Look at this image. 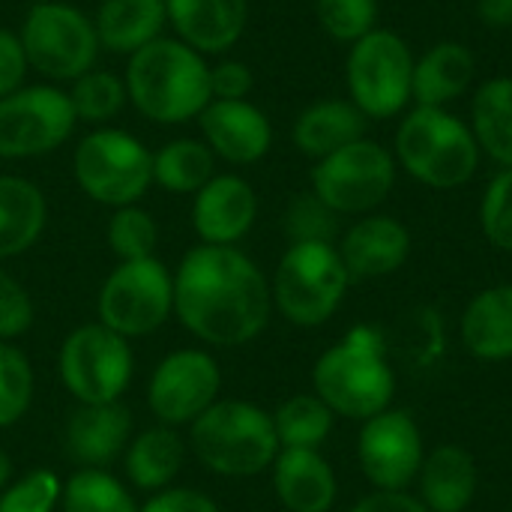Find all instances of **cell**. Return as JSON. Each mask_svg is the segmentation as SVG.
<instances>
[{
	"label": "cell",
	"mask_w": 512,
	"mask_h": 512,
	"mask_svg": "<svg viewBox=\"0 0 512 512\" xmlns=\"http://www.w3.org/2000/svg\"><path fill=\"white\" fill-rule=\"evenodd\" d=\"M174 312V273L153 255L120 261L99 291V324L123 339L150 336Z\"/></svg>",
	"instance_id": "7c38bea8"
},
{
	"label": "cell",
	"mask_w": 512,
	"mask_h": 512,
	"mask_svg": "<svg viewBox=\"0 0 512 512\" xmlns=\"http://www.w3.org/2000/svg\"><path fill=\"white\" fill-rule=\"evenodd\" d=\"M9 474H12V462H9V456L0 450V489H6V483H9Z\"/></svg>",
	"instance_id": "bcb514c9"
},
{
	"label": "cell",
	"mask_w": 512,
	"mask_h": 512,
	"mask_svg": "<svg viewBox=\"0 0 512 512\" xmlns=\"http://www.w3.org/2000/svg\"><path fill=\"white\" fill-rule=\"evenodd\" d=\"M333 420L336 414L315 393L291 396L273 414L279 447L282 450H318L333 432Z\"/></svg>",
	"instance_id": "4dcf8cb0"
},
{
	"label": "cell",
	"mask_w": 512,
	"mask_h": 512,
	"mask_svg": "<svg viewBox=\"0 0 512 512\" xmlns=\"http://www.w3.org/2000/svg\"><path fill=\"white\" fill-rule=\"evenodd\" d=\"M126 477L141 492H162L180 474L186 447L171 426H153L135 435L126 447Z\"/></svg>",
	"instance_id": "83f0119b"
},
{
	"label": "cell",
	"mask_w": 512,
	"mask_h": 512,
	"mask_svg": "<svg viewBox=\"0 0 512 512\" xmlns=\"http://www.w3.org/2000/svg\"><path fill=\"white\" fill-rule=\"evenodd\" d=\"M273 291L261 267L237 246L189 249L174 273V312L207 345L237 348L270 321Z\"/></svg>",
	"instance_id": "6da1fadb"
},
{
	"label": "cell",
	"mask_w": 512,
	"mask_h": 512,
	"mask_svg": "<svg viewBox=\"0 0 512 512\" xmlns=\"http://www.w3.org/2000/svg\"><path fill=\"white\" fill-rule=\"evenodd\" d=\"M141 512H222L213 498L195 489H162L141 507Z\"/></svg>",
	"instance_id": "7bdbcfd3"
},
{
	"label": "cell",
	"mask_w": 512,
	"mask_h": 512,
	"mask_svg": "<svg viewBox=\"0 0 512 512\" xmlns=\"http://www.w3.org/2000/svg\"><path fill=\"white\" fill-rule=\"evenodd\" d=\"M348 512H429V510H426V504H423L420 498H414V495H408V492H384V489H378V492L366 495L363 501H357V504H354Z\"/></svg>",
	"instance_id": "ee69618b"
},
{
	"label": "cell",
	"mask_w": 512,
	"mask_h": 512,
	"mask_svg": "<svg viewBox=\"0 0 512 512\" xmlns=\"http://www.w3.org/2000/svg\"><path fill=\"white\" fill-rule=\"evenodd\" d=\"M342 264L354 279H384L411 255V234L393 216H366L339 243Z\"/></svg>",
	"instance_id": "d6986e66"
},
{
	"label": "cell",
	"mask_w": 512,
	"mask_h": 512,
	"mask_svg": "<svg viewBox=\"0 0 512 512\" xmlns=\"http://www.w3.org/2000/svg\"><path fill=\"white\" fill-rule=\"evenodd\" d=\"M132 369L135 360L129 342L105 324L75 327L63 339L57 357L60 381L78 405L120 402L132 381Z\"/></svg>",
	"instance_id": "30bf717a"
},
{
	"label": "cell",
	"mask_w": 512,
	"mask_h": 512,
	"mask_svg": "<svg viewBox=\"0 0 512 512\" xmlns=\"http://www.w3.org/2000/svg\"><path fill=\"white\" fill-rule=\"evenodd\" d=\"M351 276L333 243H291L273 276V303L297 327H321L345 300Z\"/></svg>",
	"instance_id": "ba28073f"
},
{
	"label": "cell",
	"mask_w": 512,
	"mask_h": 512,
	"mask_svg": "<svg viewBox=\"0 0 512 512\" xmlns=\"http://www.w3.org/2000/svg\"><path fill=\"white\" fill-rule=\"evenodd\" d=\"M33 3H36V0H33Z\"/></svg>",
	"instance_id": "7dc6e473"
},
{
	"label": "cell",
	"mask_w": 512,
	"mask_h": 512,
	"mask_svg": "<svg viewBox=\"0 0 512 512\" xmlns=\"http://www.w3.org/2000/svg\"><path fill=\"white\" fill-rule=\"evenodd\" d=\"M420 501L429 512H465L477 495V465L465 447H435L420 468Z\"/></svg>",
	"instance_id": "d4e9b609"
},
{
	"label": "cell",
	"mask_w": 512,
	"mask_h": 512,
	"mask_svg": "<svg viewBox=\"0 0 512 512\" xmlns=\"http://www.w3.org/2000/svg\"><path fill=\"white\" fill-rule=\"evenodd\" d=\"M27 57L15 30L0 27V99L27 84Z\"/></svg>",
	"instance_id": "b9f144b4"
},
{
	"label": "cell",
	"mask_w": 512,
	"mask_h": 512,
	"mask_svg": "<svg viewBox=\"0 0 512 512\" xmlns=\"http://www.w3.org/2000/svg\"><path fill=\"white\" fill-rule=\"evenodd\" d=\"M48 222L42 189L18 174H0V261L33 249Z\"/></svg>",
	"instance_id": "484cf974"
},
{
	"label": "cell",
	"mask_w": 512,
	"mask_h": 512,
	"mask_svg": "<svg viewBox=\"0 0 512 512\" xmlns=\"http://www.w3.org/2000/svg\"><path fill=\"white\" fill-rule=\"evenodd\" d=\"M198 129L213 156L231 165H255L273 147V123L249 99H213L198 114Z\"/></svg>",
	"instance_id": "2e32d148"
},
{
	"label": "cell",
	"mask_w": 512,
	"mask_h": 512,
	"mask_svg": "<svg viewBox=\"0 0 512 512\" xmlns=\"http://www.w3.org/2000/svg\"><path fill=\"white\" fill-rule=\"evenodd\" d=\"M315 15L330 39L354 45L375 30L378 0H315Z\"/></svg>",
	"instance_id": "d590c367"
},
{
	"label": "cell",
	"mask_w": 512,
	"mask_h": 512,
	"mask_svg": "<svg viewBox=\"0 0 512 512\" xmlns=\"http://www.w3.org/2000/svg\"><path fill=\"white\" fill-rule=\"evenodd\" d=\"M63 512H141L135 507L132 495L99 468L75 471L60 492Z\"/></svg>",
	"instance_id": "d6a6232c"
},
{
	"label": "cell",
	"mask_w": 512,
	"mask_h": 512,
	"mask_svg": "<svg viewBox=\"0 0 512 512\" xmlns=\"http://www.w3.org/2000/svg\"><path fill=\"white\" fill-rule=\"evenodd\" d=\"M273 489L288 512H330L336 504V474L318 450H279Z\"/></svg>",
	"instance_id": "44dd1931"
},
{
	"label": "cell",
	"mask_w": 512,
	"mask_h": 512,
	"mask_svg": "<svg viewBox=\"0 0 512 512\" xmlns=\"http://www.w3.org/2000/svg\"><path fill=\"white\" fill-rule=\"evenodd\" d=\"M66 93H69L78 123H90L93 129L111 126V120L129 102L123 75H117L111 69H96V66L90 72H84L81 78H75Z\"/></svg>",
	"instance_id": "1f68e13d"
},
{
	"label": "cell",
	"mask_w": 512,
	"mask_h": 512,
	"mask_svg": "<svg viewBox=\"0 0 512 512\" xmlns=\"http://www.w3.org/2000/svg\"><path fill=\"white\" fill-rule=\"evenodd\" d=\"M255 87V75L243 60H219L210 66V96L213 99H249Z\"/></svg>",
	"instance_id": "60d3db41"
},
{
	"label": "cell",
	"mask_w": 512,
	"mask_h": 512,
	"mask_svg": "<svg viewBox=\"0 0 512 512\" xmlns=\"http://www.w3.org/2000/svg\"><path fill=\"white\" fill-rule=\"evenodd\" d=\"M480 225L492 246L512 252V168H504L483 192Z\"/></svg>",
	"instance_id": "74e56055"
},
{
	"label": "cell",
	"mask_w": 512,
	"mask_h": 512,
	"mask_svg": "<svg viewBox=\"0 0 512 512\" xmlns=\"http://www.w3.org/2000/svg\"><path fill=\"white\" fill-rule=\"evenodd\" d=\"M63 483L51 471H30L0 495V512H54Z\"/></svg>",
	"instance_id": "f35d334b"
},
{
	"label": "cell",
	"mask_w": 512,
	"mask_h": 512,
	"mask_svg": "<svg viewBox=\"0 0 512 512\" xmlns=\"http://www.w3.org/2000/svg\"><path fill=\"white\" fill-rule=\"evenodd\" d=\"M219 363L198 348L168 354L150 375L147 405L159 426H192L210 405L219 402Z\"/></svg>",
	"instance_id": "5bb4252c"
},
{
	"label": "cell",
	"mask_w": 512,
	"mask_h": 512,
	"mask_svg": "<svg viewBox=\"0 0 512 512\" xmlns=\"http://www.w3.org/2000/svg\"><path fill=\"white\" fill-rule=\"evenodd\" d=\"M93 24L102 51L132 57L138 48L162 36L168 9L165 0H102Z\"/></svg>",
	"instance_id": "603a6c76"
},
{
	"label": "cell",
	"mask_w": 512,
	"mask_h": 512,
	"mask_svg": "<svg viewBox=\"0 0 512 512\" xmlns=\"http://www.w3.org/2000/svg\"><path fill=\"white\" fill-rule=\"evenodd\" d=\"M471 132L483 153L512 168V78L486 81L471 102Z\"/></svg>",
	"instance_id": "f1b7e54d"
},
{
	"label": "cell",
	"mask_w": 512,
	"mask_h": 512,
	"mask_svg": "<svg viewBox=\"0 0 512 512\" xmlns=\"http://www.w3.org/2000/svg\"><path fill=\"white\" fill-rule=\"evenodd\" d=\"M165 9L174 36L204 57L228 54L249 24V0H165Z\"/></svg>",
	"instance_id": "ac0fdd59"
},
{
	"label": "cell",
	"mask_w": 512,
	"mask_h": 512,
	"mask_svg": "<svg viewBox=\"0 0 512 512\" xmlns=\"http://www.w3.org/2000/svg\"><path fill=\"white\" fill-rule=\"evenodd\" d=\"M105 237H108V249L120 261H141V258H153L159 243V228L144 207L129 204L111 213Z\"/></svg>",
	"instance_id": "836d02e7"
},
{
	"label": "cell",
	"mask_w": 512,
	"mask_h": 512,
	"mask_svg": "<svg viewBox=\"0 0 512 512\" xmlns=\"http://www.w3.org/2000/svg\"><path fill=\"white\" fill-rule=\"evenodd\" d=\"M357 459L366 480L384 492H405L423 468V435L408 411H381L360 429Z\"/></svg>",
	"instance_id": "9a60e30c"
},
{
	"label": "cell",
	"mask_w": 512,
	"mask_h": 512,
	"mask_svg": "<svg viewBox=\"0 0 512 512\" xmlns=\"http://www.w3.org/2000/svg\"><path fill=\"white\" fill-rule=\"evenodd\" d=\"M78 126L60 84H24L0 99V159H36L60 150Z\"/></svg>",
	"instance_id": "4fadbf2b"
},
{
	"label": "cell",
	"mask_w": 512,
	"mask_h": 512,
	"mask_svg": "<svg viewBox=\"0 0 512 512\" xmlns=\"http://www.w3.org/2000/svg\"><path fill=\"white\" fill-rule=\"evenodd\" d=\"M33 402V366L27 354L0 342V429L15 426Z\"/></svg>",
	"instance_id": "e575fe53"
},
{
	"label": "cell",
	"mask_w": 512,
	"mask_h": 512,
	"mask_svg": "<svg viewBox=\"0 0 512 512\" xmlns=\"http://www.w3.org/2000/svg\"><path fill=\"white\" fill-rule=\"evenodd\" d=\"M18 39L30 72L48 84H72L96 66L102 51L93 18L63 0H36L18 27Z\"/></svg>",
	"instance_id": "8992f818"
},
{
	"label": "cell",
	"mask_w": 512,
	"mask_h": 512,
	"mask_svg": "<svg viewBox=\"0 0 512 512\" xmlns=\"http://www.w3.org/2000/svg\"><path fill=\"white\" fill-rule=\"evenodd\" d=\"M477 15L486 27L507 30L512 27V0H477Z\"/></svg>",
	"instance_id": "f6af8a7d"
},
{
	"label": "cell",
	"mask_w": 512,
	"mask_h": 512,
	"mask_svg": "<svg viewBox=\"0 0 512 512\" xmlns=\"http://www.w3.org/2000/svg\"><path fill=\"white\" fill-rule=\"evenodd\" d=\"M285 234L291 243H333L339 234V213H333L315 192L291 198L285 210Z\"/></svg>",
	"instance_id": "8d00e7d4"
},
{
	"label": "cell",
	"mask_w": 512,
	"mask_h": 512,
	"mask_svg": "<svg viewBox=\"0 0 512 512\" xmlns=\"http://www.w3.org/2000/svg\"><path fill=\"white\" fill-rule=\"evenodd\" d=\"M315 396L339 417L369 420L390 408L396 375L384 342L372 327H354L339 345L324 351L312 369Z\"/></svg>",
	"instance_id": "3957f363"
},
{
	"label": "cell",
	"mask_w": 512,
	"mask_h": 512,
	"mask_svg": "<svg viewBox=\"0 0 512 512\" xmlns=\"http://www.w3.org/2000/svg\"><path fill=\"white\" fill-rule=\"evenodd\" d=\"M72 174L78 189L102 207H129L153 186V153L120 126H96L75 144Z\"/></svg>",
	"instance_id": "52a82bcc"
},
{
	"label": "cell",
	"mask_w": 512,
	"mask_h": 512,
	"mask_svg": "<svg viewBox=\"0 0 512 512\" xmlns=\"http://www.w3.org/2000/svg\"><path fill=\"white\" fill-rule=\"evenodd\" d=\"M345 81L351 102L369 120H390L411 102L414 54L399 33L375 27L351 45Z\"/></svg>",
	"instance_id": "9c48e42d"
},
{
	"label": "cell",
	"mask_w": 512,
	"mask_h": 512,
	"mask_svg": "<svg viewBox=\"0 0 512 512\" xmlns=\"http://www.w3.org/2000/svg\"><path fill=\"white\" fill-rule=\"evenodd\" d=\"M396 186V159L378 141L360 138L312 168V192L339 216L372 213Z\"/></svg>",
	"instance_id": "8fae6325"
},
{
	"label": "cell",
	"mask_w": 512,
	"mask_h": 512,
	"mask_svg": "<svg viewBox=\"0 0 512 512\" xmlns=\"http://www.w3.org/2000/svg\"><path fill=\"white\" fill-rule=\"evenodd\" d=\"M216 177V156L201 138H174L153 153V183L171 195H195Z\"/></svg>",
	"instance_id": "f546056e"
},
{
	"label": "cell",
	"mask_w": 512,
	"mask_h": 512,
	"mask_svg": "<svg viewBox=\"0 0 512 512\" xmlns=\"http://www.w3.org/2000/svg\"><path fill=\"white\" fill-rule=\"evenodd\" d=\"M399 165L432 189H456L477 174L480 144L465 120L447 108L417 105L396 132Z\"/></svg>",
	"instance_id": "5b68a950"
},
{
	"label": "cell",
	"mask_w": 512,
	"mask_h": 512,
	"mask_svg": "<svg viewBox=\"0 0 512 512\" xmlns=\"http://www.w3.org/2000/svg\"><path fill=\"white\" fill-rule=\"evenodd\" d=\"M477 72V60L468 45L447 39L432 45L420 60H414V90L411 99L423 108H444L468 93Z\"/></svg>",
	"instance_id": "cb8c5ba5"
},
{
	"label": "cell",
	"mask_w": 512,
	"mask_h": 512,
	"mask_svg": "<svg viewBox=\"0 0 512 512\" xmlns=\"http://www.w3.org/2000/svg\"><path fill=\"white\" fill-rule=\"evenodd\" d=\"M132 441V414L120 402L78 405L66 426V450L81 468L105 471Z\"/></svg>",
	"instance_id": "ffe728a7"
},
{
	"label": "cell",
	"mask_w": 512,
	"mask_h": 512,
	"mask_svg": "<svg viewBox=\"0 0 512 512\" xmlns=\"http://www.w3.org/2000/svg\"><path fill=\"white\" fill-rule=\"evenodd\" d=\"M369 117L351 99H321L303 108L294 120V147L309 159H324L360 138H366Z\"/></svg>",
	"instance_id": "7402d4cb"
},
{
	"label": "cell",
	"mask_w": 512,
	"mask_h": 512,
	"mask_svg": "<svg viewBox=\"0 0 512 512\" xmlns=\"http://www.w3.org/2000/svg\"><path fill=\"white\" fill-rule=\"evenodd\" d=\"M33 324V300L27 288L0 267V342L24 336Z\"/></svg>",
	"instance_id": "ab89813d"
},
{
	"label": "cell",
	"mask_w": 512,
	"mask_h": 512,
	"mask_svg": "<svg viewBox=\"0 0 512 512\" xmlns=\"http://www.w3.org/2000/svg\"><path fill=\"white\" fill-rule=\"evenodd\" d=\"M258 195L240 174H216L192 195V228L207 246H237L255 225Z\"/></svg>",
	"instance_id": "e0dca14e"
},
{
	"label": "cell",
	"mask_w": 512,
	"mask_h": 512,
	"mask_svg": "<svg viewBox=\"0 0 512 512\" xmlns=\"http://www.w3.org/2000/svg\"><path fill=\"white\" fill-rule=\"evenodd\" d=\"M462 342L480 360H512V285L486 288L468 303Z\"/></svg>",
	"instance_id": "4316f807"
},
{
	"label": "cell",
	"mask_w": 512,
	"mask_h": 512,
	"mask_svg": "<svg viewBox=\"0 0 512 512\" xmlns=\"http://www.w3.org/2000/svg\"><path fill=\"white\" fill-rule=\"evenodd\" d=\"M129 102L156 126H183L213 102L210 63L177 36H159L126 57Z\"/></svg>",
	"instance_id": "7a4b0ae2"
},
{
	"label": "cell",
	"mask_w": 512,
	"mask_h": 512,
	"mask_svg": "<svg viewBox=\"0 0 512 512\" xmlns=\"http://www.w3.org/2000/svg\"><path fill=\"white\" fill-rule=\"evenodd\" d=\"M279 450L273 414L252 402H216L192 423L195 459L222 477H255L273 468Z\"/></svg>",
	"instance_id": "277c9868"
}]
</instances>
